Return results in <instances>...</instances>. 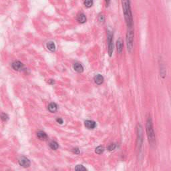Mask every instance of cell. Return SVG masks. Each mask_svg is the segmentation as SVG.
<instances>
[{"mask_svg": "<svg viewBox=\"0 0 171 171\" xmlns=\"http://www.w3.org/2000/svg\"><path fill=\"white\" fill-rule=\"evenodd\" d=\"M122 5L127 27L128 29L132 28L133 18H132V13L130 0H122Z\"/></svg>", "mask_w": 171, "mask_h": 171, "instance_id": "cell-1", "label": "cell"}, {"mask_svg": "<svg viewBox=\"0 0 171 171\" xmlns=\"http://www.w3.org/2000/svg\"><path fill=\"white\" fill-rule=\"evenodd\" d=\"M146 132H147V136H148V140L149 142L151 144V145H154L155 143V134L154 129H153V126H152V122L150 117H148L146 122Z\"/></svg>", "mask_w": 171, "mask_h": 171, "instance_id": "cell-2", "label": "cell"}, {"mask_svg": "<svg viewBox=\"0 0 171 171\" xmlns=\"http://www.w3.org/2000/svg\"><path fill=\"white\" fill-rule=\"evenodd\" d=\"M133 43H134V32L132 28L128 29L126 33V44L127 49L129 52H132L133 49Z\"/></svg>", "mask_w": 171, "mask_h": 171, "instance_id": "cell-3", "label": "cell"}, {"mask_svg": "<svg viewBox=\"0 0 171 171\" xmlns=\"http://www.w3.org/2000/svg\"><path fill=\"white\" fill-rule=\"evenodd\" d=\"M108 53L109 56H112L113 50H114V45H113V36L110 32H108Z\"/></svg>", "mask_w": 171, "mask_h": 171, "instance_id": "cell-4", "label": "cell"}, {"mask_svg": "<svg viewBox=\"0 0 171 171\" xmlns=\"http://www.w3.org/2000/svg\"><path fill=\"white\" fill-rule=\"evenodd\" d=\"M19 164H20V166H23L24 168H27V167L30 166V161L27 158L25 157V156H22L19 160Z\"/></svg>", "mask_w": 171, "mask_h": 171, "instance_id": "cell-5", "label": "cell"}, {"mask_svg": "<svg viewBox=\"0 0 171 171\" xmlns=\"http://www.w3.org/2000/svg\"><path fill=\"white\" fill-rule=\"evenodd\" d=\"M11 66H12V68H13V69L14 70H16V71H21V69H23V64L20 61H16V62L12 63Z\"/></svg>", "mask_w": 171, "mask_h": 171, "instance_id": "cell-6", "label": "cell"}, {"mask_svg": "<svg viewBox=\"0 0 171 171\" xmlns=\"http://www.w3.org/2000/svg\"><path fill=\"white\" fill-rule=\"evenodd\" d=\"M84 125L86 128L90 130H92L94 129L96 126V124L94 121L93 120H86L84 122Z\"/></svg>", "mask_w": 171, "mask_h": 171, "instance_id": "cell-7", "label": "cell"}, {"mask_svg": "<svg viewBox=\"0 0 171 171\" xmlns=\"http://www.w3.org/2000/svg\"><path fill=\"white\" fill-rule=\"evenodd\" d=\"M74 69L78 73H82L84 71V67L82 64H80L79 63H75L74 64Z\"/></svg>", "mask_w": 171, "mask_h": 171, "instance_id": "cell-8", "label": "cell"}, {"mask_svg": "<svg viewBox=\"0 0 171 171\" xmlns=\"http://www.w3.org/2000/svg\"><path fill=\"white\" fill-rule=\"evenodd\" d=\"M94 80V82L96 84L100 85L104 82V77L101 74H97L96 76H95Z\"/></svg>", "mask_w": 171, "mask_h": 171, "instance_id": "cell-9", "label": "cell"}, {"mask_svg": "<svg viewBox=\"0 0 171 171\" xmlns=\"http://www.w3.org/2000/svg\"><path fill=\"white\" fill-rule=\"evenodd\" d=\"M116 48H117V51L119 53H122V50H123V42L121 39H118V40L116 42Z\"/></svg>", "mask_w": 171, "mask_h": 171, "instance_id": "cell-10", "label": "cell"}, {"mask_svg": "<svg viewBox=\"0 0 171 171\" xmlns=\"http://www.w3.org/2000/svg\"><path fill=\"white\" fill-rule=\"evenodd\" d=\"M37 136L38 137V138L41 140H46V139L48 138V136L46 134V132H44L43 131H39L37 133Z\"/></svg>", "mask_w": 171, "mask_h": 171, "instance_id": "cell-11", "label": "cell"}, {"mask_svg": "<svg viewBox=\"0 0 171 171\" xmlns=\"http://www.w3.org/2000/svg\"><path fill=\"white\" fill-rule=\"evenodd\" d=\"M47 48L51 52H55L56 51V45L53 42H49L47 43Z\"/></svg>", "mask_w": 171, "mask_h": 171, "instance_id": "cell-12", "label": "cell"}, {"mask_svg": "<svg viewBox=\"0 0 171 171\" xmlns=\"http://www.w3.org/2000/svg\"><path fill=\"white\" fill-rule=\"evenodd\" d=\"M48 108L49 110V112H52V113H54V112H56V110H57V105H56V104L52 102V103L49 104Z\"/></svg>", "mask_w": 171, "mask_h": 171, "instance_id": "cell-13", "label": "cell"}, {"mask_svg": "<svg viewBox=\"0 0 171 171\" xmlns=\"http://www.w3.org/2000/svg\"><path fill=\"white\" fill-rule=\"evenodd\" d=\"M77 20H78V21L80 23H84L86 21V17L84 14H83V13H81V14H80L79 16H78L77 17Z\"/></svg>", "mask_w": 171, "mask_h": 171, "instance_id": "cell-14", "label": "cell"}, {"mask_svg": "<svg viewBox=\"0 0 171 171\" xmlns=\"http://www.w3.org/2000/svg\"><path fill=\"white\" fill-rule=\"evenodd\" d=\"M58 142H56V141H52L49 143V147L52 148V150H56L58 148Z\"/></svg>", "mask_w": 171, "mask_h": 171, "instance_id": "cell-15", "label": "cell"}, {"mask_svg": "<svg viewBox=\"0 0 171 171\" xmlns=\"http://www.w3.org/2000/svg\"><path fill=\"white\" fill-rule=\"evenodd\" d=\"M93 0H85L84 1V5H85L86 7H91L93 5Z\"/></svg>", "mask_w": 171, "mask_h": 171, "instance_id": "cell-16", "label": "cell"}, {"mask_svg": "<svg viewBox=\"0 0 171 171\" xmlns=\"http://www.w3.org/2000/svg\"><path fill=\"white\" fill-rule=\"evenodd\" d=\"M104 151V147L102 146H98L97 148H96L95 150L96 153H97V154H98V155H100V154L103 153Z\"/></svg>", "mask_w": 171, "mask_h": 171, "instance_id": "cell-17", "label": "cell"}, {"mask_svg": "<svg viewBox=\"0 0 171 171\" xmlns=\"http://www.w3.org/2000/svg\"><path fill=\"white\" fill-rule=\"evenodd\" d=\"M75 170L76 171H86L87 169L82 165H77L75 167Z\"/></svg>", "mask_w": 171, "mask_h": 171, "instance_id": "cell-18", "label": "cell"}, {"mask_svg": "<svg viewBox=\"0 0 171 171\" xmlns=\"http://www.w3.org/2000/svg\"><path fill=\"white\" fill-rule=\"evenodd\" d=\"M1 120H3V121H7V120H8V119H9V116L7 115L6 114H1Z\"/></svg>", "mask_w": 171, "mask_h": 171, "instance_id": "cell-19", "label": "cell"}, {"mask_svg": "<svg viewBox=\"0 0 171 171\" xmlns=\"http://www.w3.org/2000/svg\"><path fill=\"white\" fill-rule=\"evenodd\" d=\"M98 21L100 23H104L105 21V16L104 15H100L98 17Z\"/></svg>", "mask_w": 171, "mask_h": 171, "instance_id": "cell-20", "label": "cell"}, {"mask_svg": "<svg viewBox=\"0 0 171 171\" xmlns=\"http://www.w3.org/2000/svg\"><path fill=\"white\" fill-rule=\"evenodd\" d=\"M116 148V144H111L108 147V150L109 151H112L113 150H114Z\"/></svg>", "mask_w": 171, "mask_h": 171, "instance_id": "cell-21", "label": "cell"}, {"mask_svg": "<svg viewBox=\"0 0 171 171\" xmlns=\"http://www.w3.org/2000/svg\"><path fill=\"white\" fill-rule=\"evenodd\" d=\"M72 152L74 153H75V154H77V155H79L80 154V150L78 148H73Z\"/></svg>", "mask_w": 171, "mask_h": 171, "instance_id": "cell-22", "label": "cell"}, {"mask_svg": "<svg viewBox=\"0 0 171 171\" xmlns=\"http://www.w3.org/2000/svg\"><path fill=\"white\" fill-rule=\"evenodd\" d=\"M56 121L58 123H59L60 124H63V120L62 118H58L56 119Z\"/></svg>", "mask_w": 171, "mask_h": 171, "instance_id": "cell-23", "label": "cell"}, {"mask_svg": "<svg viewBox=\"0 0 171 171\" xmlns=\"http://www.w3.org/2000/svg\"><path fill=\"white\" fill-rule=\"evenodd\" d=\"M105 1L106 2V3H107V4H108L109 2H110V0H105Z\"/></svg>", "mask_w": 171, "mask_h": 171, "instance_id": "cell-24", "label": "cell"}]
</instances>
